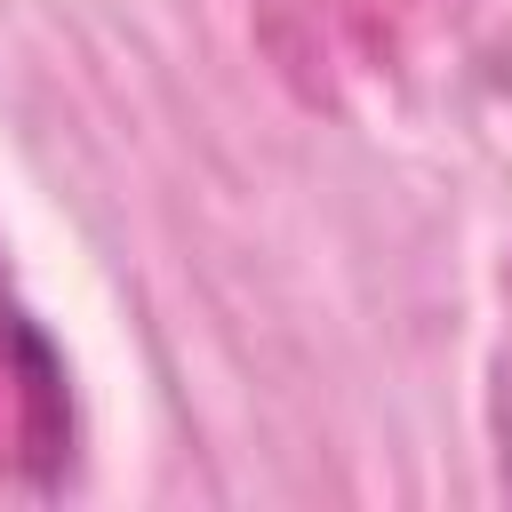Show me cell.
Here are the masks:
<instances>
[{
  "instance_id": "6da1fadb",
  "label": "cell",
  "mask_w": 512,
  "mask_h": 512,
  "mask_svg": "<svg viewBox=\"0 0 512 512\" xmlns=\"http://www.w3.org/2000/svg\"><path fill=\"white\" fill-rule=\"evenodd\" d=\"M504 488H512V416H504Z\"/></svg>"
}]
</instances>
